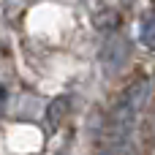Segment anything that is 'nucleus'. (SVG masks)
Here are the masks:
<instances>
[{
	"mask_svg": "<svg viewBox=\"0 0 155 155\" xmlns=\"http://www.w3.org/2000/svg\"><path fill=\"white\" fill-rule=\"evenodd\" d=\"M3 101H5V90L0 87V104H3Z\"/></svg>",
	"mask_w": 155,
	"mask_h": 155,
	"instance_id": "nucleus-5",
	"label": "nucleus"
},
{
	"mask_svg": "<svg viewBox=\"0 0 155 155\" xmlns=\"http://www.w3.org/2000/svg\"><path fill=\"white\" fill-rule=\"evenodd\" d=\"M147 95H150V84H147L144 79H136V82L123 93V98L117 101V106L112 109L106 134H109V139H112L114 144L128 142V136L134 134L136 120H139V114H142V109H144V104H147Z\"/></svg>",
	"mask_w": 155,
	"mask_h": 155,
	"instance_id": "nucleus-1",
	"label": "nucleus"
},
{
	"mask_svg": "<svg viewBox=\"0 0 155 155\" xmlns=\"http://www.w3.org/2000/svg\"><path fill=\"white\" fill-rule=\"evenodd\" d=\"M68 109H71V98L68 95H54V101L46 106V120H49V125H60L63 123V117L68 114Z\"/></svg>",
	"mask_w": 155,
	"mask_h": 155,
	"instance_id": "nucleus-3",
	"label": "nucleus"
},
{
	"mask_svg": "<svg viewBox=\"0 0 155 155\" xmlns=\"http://www.w3.org/2000/svg\"><path fill=\"white\" fill-rule=\"evenodd\" d=\"M101 60H104V65H106L109 71L123 68V63L128 60V41H125L123 33H114V35L106 38V44H104V49H101Z\"/></svg>",
	"mask_w": 155,
	"mask_h": 155,
	"instance_id": "nucleus-2",
	"label": "nucleus"
},
{
	"mask_svg": "<svg viewBox=\"0 0 155 155\" xmlns=\"http://www.w3.org/2000/svg\"><path fill=\"white\" fill-rule=\"evenodd\" d=\"M139 38H142V44H144V46L155 49V11H150V14H144V16H142Z\"/></svg>",
	"mask_w": 155,
	"mask_h": 155,
	"instance_id": "nucleus-4",
	"label": "nucleus"
}]
</instances>
